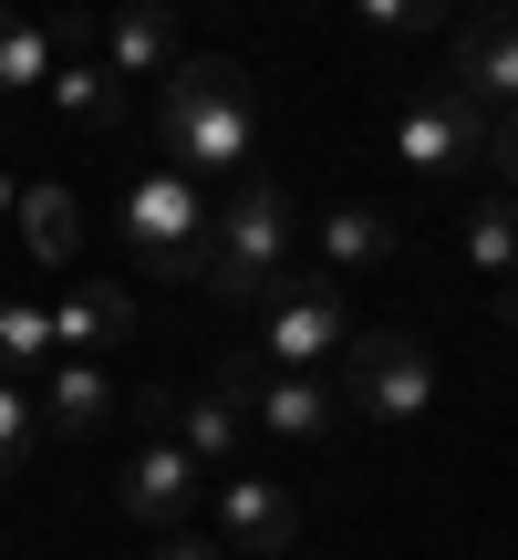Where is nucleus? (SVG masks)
Listing matches in <instances>:
<instances>
[{"instance_id": "nucleus-22", "label": "nucleus", "mask_w": 518, "mask_h": 560, "mask_svg": "<svg viewBox=\"0 0 518 560\" xmlns=\"http://www.w3.org/2000/svg\"><path fill=\"white\" fill-rule=\"evenodd\" d=\"M363 32H446V11H425V0H363Z\"/></svg>"}, {"instance_id": "nucleus-24", "label": "nucleus", "mask_w": 518, "mask_h": 560, "mask_svg": "<svg viewBox=\"0 0 518 560\" xmlns=\"http://www.w3.org/2000/svg\"><path fill=\"white\" fill-rule=\"evenodd\" d=\"M487 166H498V177H508V198H518V115L487 125Z\"/></svg>"}, {"instance_id": "nucleus-18", "label": "nucleus", "mask_w": 518, "mask_h": 560, "mask_svg": "<svg viewBox=\"0 0 518 560\" xmlns=\"http://www.w3.org/2000/svg\"><path fill=\"white\" fill-rule=\"evenodd\" d=\"M457 240H467V260L498 280V291H518V198H508V187L467 208V229H457Z\"/></svg>"}, {"instance_id": "nucleus-2", "label": "nucleus", "mask_w": 518, "mask_h": 560, "mask_svg": "<svg viewBox=\"0 0 518 560\" xmlns=\"http://www.w3.org/2000/svg\"><path fill=\"white\" fill-rule=\"evenodd\" d=\"M291 187L280 177H239L219 208H208V291L219 301H270L280 291V270H291Z\"/></svg>"}, {"instance_id": "nucleus-15", "label": "nucleus", "mask_w": 518, "mask_h": 560, "mask_svg": "<svg viewBox=\"0 0 518 560\" xmlns=\"http://www.w3.org/2000/svg\"><path fill=\"white\" fill-rule=\"evenodd\" d=\"M115 405H125V384L104 374V363H62L52 395H42V425H52V436H104Z\"/></svg>"}, {"instance_id": "nucleus-21", "label": "nucleus", "mask_w": 518, "mask_h": 560, "mask_svg": "<svg viewBox=\"0 0 518 560\" xmlns=\"http://www.w3.org/2000/svg\"><path fill=\"white\" fill-rule=\"evenodd\" d=\"M32 446H42V405H32V384H0V478H21V467H32Z\"/></svg>"}, {"instance_id": "nucleus-13", "label": "nucleus", "mask_w": 518, "mask_h": 560, "mask_svg": "<svg viewBox=\"0 0 518 560\" xmlns=\"http://www.w3.org/2000/svg\"><path fill=\"white\" fill-rule=\"evenodd\" d=\"M395 249H404V219H384L374 198L321 208V260H332V280H342V270H384Z\"/></svg>"}, {"instance_id": "nucleus-16", "label": "nucleus", "mask_w": 518, "mask_h": 560, "mask_svg": "<svg viewBox=\"0 0 518 560\" xmlns=\"http://www.w3.org/2000/svg\"><path fill=\"white\" fill-rule=\"evenodd\" d=\"M125 332H136V301H125L115 280H83L73 301H52V342H62L73 363L104 353V342H125Z\"/></svg>"}, {"instance_id": "nucleus-20", "label": "nucleus", "mask_w": 518, "mask_h": 560, "mask_svg": "<svg viewBox=\"0 0 518 560\" xmlns=\"http://www.w3.org/2000/svg\"><path fill=\"white\" fill-rule=\"evenodd\" d=\"M42 353H52V312H32V301H0V374L32 384Z\"/></svg>"}, {"instance_id": "nucleus-27", "label": "nucleus", "mask_w": 518, "mask_h": 560, "mask_svg": "<svg viewBox=\"0 0 518 560\" xmlns=\"http://www.w3.org/2000/svg\"><path fill=\"white\" fill-rule=\"evenodd\" d=\"M0 550H11V540H0Z\"/></svg>"}, {"instance_id": "nucleus-11", "label": "nucleus", "mask_w": 518, "mask_h": 560, "mask_svg": "<svg viewBox=\"0 0 518 560\" xmlns=\"http://www.w3.org/2000/svg\"><path fill=\"white\" fill-rule=\"evenodd\" d=\"M94 62L125 83V94H136L145 73H177V11H145V0H136V11H115V21H104V42H94Z\"/></svg>"}, {"instance_id": "nucleus-25", "label": "nucleus", "mask_w": 518, "mask_h": 560, "mask_svg": "<svg viewBox=\"0 0 518 560\" xmlns=\"http://www.w3.org/2000/svg\"><path fill=\"white\" fill-rule=\"evenodd\" d=\"M11 208H21V187H11V177H0V219H11Z\"/></svg>"}, {"instance_id": "nucleus-17", "label": "nucleus", "mask_w": 518, "mask_h": 560, "mask_svg": "<svg viewBox=\"0 0 518 560\" xmlns=\"http://www.w3.org/2000/svg\"><path fill=\"white\" fill-rule=\"evenodd\" d=\"M11 219H21V249H32L42 270H62L83 249V198H73V187H21Z\"/></svg>"}, {"instance_id": "nucleus-23", "label": "nucleus", "mask_w": 518, "mask_h": 560, "mask_svg": "<svg viewBox=\"0 0 518 560\" xmlns=\"http://www.w3.org/2000/svg\"><path fill=\"white\" fill-rule=\"evenodd\" d=\"M145 560H228V550H219V529H166Z\"/></svg>"}, {"instance_id": "nucleus-12", "label": "nucleus", "mask_w": 518, "mask_h": 560, "mask_svg": "<svg viewBox=\"0 0 518 560\" xmlns=\"http://www.w3.org/2000/svg\"><path fill=\"white\" fill-rule=\"evenodd\" d=\"M42 104H52V115L73 125V136H115V125L136 115V94H125V83L104 73L94 52H83V62H52V83H42Z\"/></svg>"}, {"instance_id": "nucleus-1", "label": "nucleus", "mask_w": 518, "mask_h": 560, "mask_svg": "<svg viewBox=\"0 0 518 560\" xmlns=\"http://www.w3.org/2000/svg\"><path fill=\"white\" fill-rule=\"evenodd\" d=\"M156 136H166V166H177V177H239L249 145H259L249 73L228 52H187L177 73L156 83Z\"/></svg>"}, {"instance_id": "nucleus-14", "label": "nucleus", "mask_w": 518, "mask_h": 560, "mask_svg": "<svg viewBox=\"0 0 518 560\" xmlns=\"http://www.w3.org/2000/svg\"><path fill=\"white\" fill-rule=\"evenodd\" d=\"M166 425H177V446L198 467H239V446H249V416L219 395V384H198V395H166Z\"/></svg>"}, {"instance_id": "nucleus-8", "label": "nucleus", "mask_w": 518, "mask_h": 560, "mask_svg": "<svg viewBox=\"0 0 518 560\" xmlns=\"http://www.w3.org/2000/svg\"><path fill=\"white\" fill-rule=\"evenodd\" d=\"M115 509L145 529H187V509H198V457H187L177 436H145L136 457L115 467Z\"/></svg>"}, {"instance_id": "nucleus-4", "label": "nucleus", "mask_w": 518, "mask_h": 560, "mask_svg": "<svg viewBox=\"0 0 518 560\" xmlns=\"http://www.w3.org/2000/svg\"><path fill=\"white\" fill-rule=\"evenodd\" d=\"M125 249L156 280H198L208 270V187L177 177V166H145L125 187Z\"/></svg>"}, {"instance_id": "nucleus-26", "label": "nucleus", "mask_w": 518, "mask_h": 560, "mask_svg": "<svg viewBox=\"0 0 518 560\" xmlns=\"http://www.w3.org/2000/svg\"><path fill=\"white\" fill-rule=\"evenodd\" d=\"M0 384H11V374H0Z\"/></svg>"}, {"instance_id": "nucleus-19", "label": "nucleus", "mask_w": 518, "mask_h": 560, "mask_svg": "<svg viewBox=\"0 0 518 560\" xmlns=\"http://www.w3.org/2000/svg\"><path fill=\"white\" fill-rule=\"evenodd\" d=\"M52 32H42V21H21V11H0V94H42V83H52Z\"/></svg>"}, {"instance_id": "nucleus-6", "label": "nucleus", "mask_w": 518, "mask_h": 560, "mask_svg": "<svg viewBox=\"0 0 518 560\" xmlns=\"http://www.w3.org/2000/svg\"><path fill=\"white\" fill-rule=\"evenodd\" d=\"M395 156L415 166L425 187H446V177H467V166L487 156V115H478L467 94H446V83H436V94H415V104L395 115Z\"/></svg>"}, {"instance_id": "nucleus-9", "label": "nucleus", "mask_w": 518, "mask_h": 560, "mask_svg": "<svg viewBox=\"0 0 518 560\" xmlns=\"http://www.w3.org/2000/svg\"><path fill=\"white\" fill-rule=\"evenodd\" d=\"M291 540H301V499L280 478H259V467H228V488H219V550L280 560Z\"/></svg>"}, {"instance_id": "nucleus-5", "label": "nucleus", "mask_w": 518, "mask_h": 560, "mask_svg": "<svg viewBox=\"0 0 518 560\" xmlns=\"http://www.w3.org/2000/svg\"><path fill=\"white\" fill-rule=\"evenodd\" d=\"M353 342V301H342V280L321 270V280H301V270H280V291H270V374H321V363Z\"/></svg>"}, {"instance_id": "nucleus-3", "label": "nucleus", "mask_w": 518, "mask_h": 560, "mask_svg": "<svg viewBox=\"0 0 518 560\" xmlns=\"http://www.w3.org/2000/svg\"><path fill=\"white\" fill-rule=\"evenodd\" d=\"M342 374H332V395H342V416H374V425H415L425 405H436V353H425L415 332H353L342 342Z\"/></svg>"}, {"instance_id": "nucleus-7", "label": "nucleus", "mask_w": 518, "mask_h": 560, "mask_svg": "<svg viewBox=\"0 0 518 560\" xmlns=\"http://www.w3.org/2000/svg\"><path fill=\"white\" fill-rule=\"evenodd\" d=\"M446 94H467L487 125L518 115V21H508V11L446 21Z\"/></svg>"}, {"instance_id": "nucleus-10", "label": "nucleus", "mask_w": 518, "mask_h": 560, "mask_svg": "<svg viewBox=\"0 0 518 560\" xmlns=\"http://www.w3.org/2000/svg\"><path fill=\"white\" fill-rule=\"evenodd\" d=\"M249 416H259V436H270V446H321L342 425V395L321 374H259L249 384Z\"/></svg>"}]
</instances>
